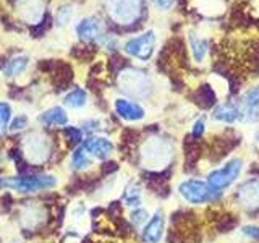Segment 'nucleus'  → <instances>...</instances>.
I'll return each mask as SVG.
<instances>
[{"label":"nucleus","instance_id":"8","mask_svg":"<svg viewBox=\"0 0 259 243\" xmlns=\"http://www.w3.org/2000/svg\"><path fill=\"white\" fill-rule=\"evenodd\" d=\"M78 34L79 37L83 40H99L102 36H104V26L99 18H94V16H91V18H84L83 21H79L78 24Z\"/></svg>","mask_w":259,"mask_h":243},{"label":"nucleus","instance_id":"14","mask_svg":"<svg viewBox=\"0 0 259 243\" xmlns=\"http://www.w3.org/2000/svg\"><path fill=\"white\" fill-rule=\"evenodd\" d=\"M54 83L59 86V89H65V86H68L73 79V70L68 63L65 62H55L54 67Z\"/></svg>","mask_w":259,"mask_h":243},{"label":"nucleus","instance_id":"34","mask_svg":"<svg viewBox=\"0 0 259 243\" xmlns=\"http://www.w3.org/2000/svg\"><path fill=\"white\" fill-rule=\"evenodd\" d=\"M170 4H172V0H156V5L159 8H164V10L170 7Z\"/></svg>","mask_w":259,"mask_h":243},{"label":"nucleus","instance_id":"18","mask_svg":"<svg viewBox=\"0 0 259 243\" xmlns=\"http://www.w3.org/2000/svg\"><path fill=\"white\" fill-rule=\"evenodd\" d=\"M240 196L241 199L248 202V205L254 206L259 202V182L251 180L248 183H245L240 188Z\"/></svg>","mask_w":259,"mask_h":243},{"label":"nucleus","instance_id":"32","mask_svg":"<svg viewBox=\"0 0 259 243\" xmlns=\"http://www.w3.org/2000/svg\"><path fill=\"white\" fill-rule=\"evenodd\" d=\"M243 233H245L246 237H249V238L259 240V227H256V225H248V227H243Z\"/></svg>","mask_w":259,"mask_h":243},{"label":"nucleus","instance_id":"31","mask_svg":"<svg viewBox=\"0 0 259 243\" xmlns=\"http://www.w3.org/2000/svg\"><path fill=\"white\" fill-rule=\"evenodd\" d=\"M65 133L70 136V144H78L81 141V130L68 127L67 130H65Z\"/></svg>","mask_w":259,"mask_h":243},{"label":"nucleus","instance_id":"19","mask_svg":"<svg viewBox=\"0 0 259 243\" xmlns=\"http://www.w3.org/2000/svg\"><path fill=\"white\" fill-rule=\"evenodd\" d=\"M26 67H28V57L21 55V57H16V59L8 62L4 73H5V76L12 78V76H16V75H20V73H23Z\"/></svg>","mask_w":259,"mask_h":243},{"label":"nucleus","instance_id":"26","mask_svg":"<svg viewBox=\"0 0 259 243\" xmlns=\"http://www.w3.org/2000/svg\"><path fill=\"white\" fill-rule=\"evenodd\" d=\"M235 225H237V219H235L233 216H224V217L219 219L217 229H219V232H229L233 229Z\"/></svg>","mask_w":259,"mask_h":243},{"label":"nucleus","instance_id":"21","mask_svg":"<svg viewBox=\"0 0 259 243\" xmlns=\"http://www.w3.org/2000/svg\"><path fill=\"white\" fill-rule=\"evenodd\" d=\"M91 166V159H89V154L84 151V148L81 146L75 152L71 154V169L73 170H84Z\"/></svg>","mask_w":259,"mask_h":243},{"label":"nucleus","instance_id":"10","mask_svg":"<svg viewBox=\"0 0 259 243\" xmlns=\"http://www.w3.org/2000/svg\"><path fill=\"white\" fill-rule=\"evenodd\" d=\"M115 110L121 118H125L128 122H136V120H141L144 117V109L141 107V105L128 101V99H117L115 101Z\"/></svg>","mask_w":259,"mask_h":243},{"label":"nucleus","instance_id":"5","mask_svg":"<svg viewBox=\"0 0 259 243\" xmlns=\"http://www.w3.org/2000/svg\"><path fill=\"white\" fill-rule=\"evenodd\" d=\"M140 10V0H110V15L121 24H130L136 21Z\"/></svg>","mask_w":259,"mask_h":243},{"label":"nucleus","instance_id":"28","mask_svg":"<svg viewBox=\"0 0 259 243\" xmlns=\"http://www.w3.org/2000/svg\"><path fill=\"white\" fill-rule=\"evenodd\" d=\"M70 16H71V7H67V5H63L59 12H57V23L60 24H65V23H68L70 20Z\"/></svg>","mask_w":259,"mask_h":243},{"label":"nucleus","instance_id":"15","mask_svg":"<svg viewBox=\"0 0 259 243\" xmlns=\"http://www.w3.org/2000/svg\"><path fill=\"white\" fill-rule=\"evenodd\" d=\"M40 122L49 127H63L68 124V115L62 107H52L40 115Z\"/></svg>","mask_w":259,"mask_h":243},{"label":"nucleus","instance_id":"22","mask_svg":"<svg viewBox=\"0 0 259 243\" xmlns=\"http://www.w3.org/2000/svg\"><path fill=\"white\" fill-rule=\"evenodd\" d=\"M123 199L128 206H140L141 205V191L138 185H130L125 190Z\"/></svg>","mask_w":259,"mask_h":243},{"label":"nucleus","instance_id":"3","mask_svg":"<svg viewBox=\"0 0 259 243\" xmlns=\"http://www.w3.org/2000/svg\"><path fill=\"white\" fill-rule=\"evenodd\" d=\"M182 196L193 205H201V202L214 201L221 191L212 190L207 183H202L199 180H186L180 185Z\"/></svg>","mask_w":259,"mask_h":243},{"label":"nucleus","instance_id":"12","mask_svg":"<svg viewBox=\"0 0 259 243\" xmlns=\"http://www.w3.org/2000/svg\"><path fill=\"white\" fill-rule=\"evenodd\" d=\"M243 107L240 109V118H254L257 109H259V86L249 89V91L243 96L241 101Z\"/></svg>","mask_w":259,"mask_h":243},{"label":"nucleus","instance_id":"2","mask_svg":"<svg viewBox=\"0 0 259 243\" xmlns=\"http://www.w3.org/2000/svg\"><path fill=\"white\" fill-rule=\"evenodd\" d=\"M243 162L240 159H232L229 160L222 169H217L214 172H210L207 177V185L215 191H221L227 186H230L235 180L238 178L241 172Z\"/></svg>","mask_w":259,"mask_h":243},{"label":"nucleus","instance_id":"29","mask_svg":"<svg viewBox=\"0 0 259 243\" xmlns=\"http://www.w3.org/2000/svg\"><path fill=\"white\" fill-rule=\"evenodd\" d=\"M146 221H148V213L144 209H136L132 213V222L135 225H141Z\"/></svg>","mask_w":259,"mask_h":243},{"label":"nucleus","instance_id":"11","mask_svg":"<svg viewBox=\"0 0 259 243\" xmlns=\"http://www.w3.org/2000/svg\"><path fill=\"white\" fill-rule=\"evenodd\" d=\"M162 235H164V216L162 213H156L148 225L143 230V238L146 243H159Z\"/></svg>","mask_w":259,"mask_h":243},{"label":"nucleus","instance_id":"23","mask_svg":"<svg viewBox=\"0 0 259 243\" xmlns=\"http://www.w3.org/2000/svg\"><path fill=\"white\" fill-rule=\"evenodd\" d=\"M191 49H193V55L196 62H202L206 55V49H207V43L202 37H191Z\"/></svg>","mask_w":259,"mask_h":243},{"label":"nucleus","instance_id":"27","mask_svg":"<svg viewBox=\"0 0 259 243\" xmlns=\"http://www.w3.org/2000/svg\"><path fill=\"white\" fill-rule=\"evenodd\" d=\"M12 109L7 102H0V133H4V130L7 127V122L10 120Z\"/></svg>","mask_w":259,"mask_h":243},{"label":"nucleus","instance_id":"9","mask_svg":"<svg viewBox=\"0 0 259 243\" xmlns=\"http://www.w3.org/2000/svg\"><path fill=\"white\" fill-rule=\"evenodd\" d=\"M83 148L88 154L97 157V159H107L112 151H113V144L107 140V138H89L83 143Z\"/></svg>","mask_w":259,"mask_h":243},{"label":"nucleus","instance_id":"24","mask_svg":"<svg viewBox=\"0 0 259 243\" xmlns=\"http://www.w3.org/2000/svg\"><path fill=\"white\" fill-rule=\"evenodd\" d=\"M96 54V47L93 46H83V47H73L71 55L76 57L78 60H83V62H89L94 57Z\"/></svg>","mask_w":259,"mask_h":243},{"label":"nucleus","instance_id":"1","mask_svg":"<svg viewBox=\"0 0 259 243\" xmlns=\"http://www.w3.org/2000/svg\"><path fill=\"white\" fill-rule=\"evenodd\" d=\"M57 185L54 175H21L15 178H0V188H12L20 193H36L51 190Z\"/></svg>","mask_w":259,"mask_h":243},{"label":"nucleus","instance_id":"13","mask_svg":"<svg viewBox=\"0 0 259 243\" xmlns=\"http://www.w3.org/2000/svg\"><path fill=\"white\" fill-rule=\"evenodd\" d=\"M44 209L39 206H28L21 214V222L28 229H36L44 222Z\"/></svg>","mask_w":259,"mask_h":243},{"label":"nucleus","instance_id":"6","mask_svg":"<svg viewBox=\"0 0 259 243\" xmlns=\"http://www.w3.org/2000/svg\"><path fill=\"white\" fill-rule=\"evenodd\" d=\"M154 46H156V36L152 31H148L140 37L130 39L125 44V51L140 60H149L154 52Z\"/></svg>","mask_w":259,"mask_h":243},{"label":"nucleus","instance_id":"17","mask_svg":"<svg viewBox=\"0 0 259 243\" xmlns=\"http://www.w3.org/2000/svg\"><path fill=\"white\" fill-rule=\"evenodd\" d=\"M215 93H214V89L210 88L209 85H202L196 94H194V102L199 104L202 109H209V107H212V105L215 104Z\"/></svg>","mask_w":259,"mask_h":243},{"label":"nucleus","instance_id":"33","mask_svg":"<svg viewBox=\"0 0 259 243\" xmlns=\"http://www.w3.org/2000/svg\"><path fill=\"white\" fill-rule=\"evenodd\" d=\"M202 133H204V120L199 118L196 124H194V127H193V136L194 138H201Z\"/></svg>","mask_w":259,"mask_h":243},{"label":"nucleus","instance_id":"7","mask_svg":"<svg viewBox=\"0 0 259 243\" xmlns=\"http://www.w3.org/2000/svg\"><path fill=\"white\" fill-rule=\"evenodd\" d=\"M172 156V146L165 141H151L143 149V162L148 167H157Z\"/></svg>","mask_w":259,"mask_h":243},{"label":"nucleus","instance_id":"25","mask_svg":"<svg viewBox=\"0 0 259 243\" xmlns=\"http://www.w3.org/2000/svg\"><path fill=\"white\" fill-rule=\"evenodd\" d=\"M51 24H52V18H51V15L46 13L44 15V20L40 21L39 24H36V26H31V32H32V37H40L44 34V32L51 28Z\"/></svg>","mask_w":259,"mask_h":243},{"label":"nucleus","instance_id":"20","mask_svg":"<svg viewBox=\"0 0 259 243\" xmlns=\"http://www.w3.org/2000/svg\"><path fill=\"white\" fill-rule=\"evenodd\" d=\"M86 101H88V94H86V91H83V89H79V88L73 89L71 93L65 96V104L71 109L83 107V105H86Z\"/></svg>","mask_w":259,"mask_h":243},{"label":"nucleus","instance_id":"30","mask_svg":"<svg viewBox=\"0 0 259 243\" xmlns=\"http://www.w3.org/2000/svg\"><path fill=\"white\" fill-rule=\"evenodd\" d=\"M26 125H28V117L20 115V117H16V118L12 122L10 130H12V132H20V130L26 128Z\"/></svg>","mask_w":259,"mask_h":243},{"label":"nucleus","instance_id":"16","mask_svg":"<svg viewBox=\"0 0 259 243\" xmlns=\"http://www.w3.org/2000/svg\"><path fill=\"white\" fill-rule=\"evenodd\" d=\"M214 118L225 124H233L240 118V109L233 104H221L214 109Z\"/></svg>","mask_w":259,"mask_h":243},{"label":"nucleus","instance_id":"4","mask_svg":"<svg viewBox=\"0 0 259 243\" xmlns=\"http://www.w3.org/2000/svg\"><path fill=\"white\" fill-rule=\"evenodd\" d=\"M24 156L34 166L46 162L51 156V144H49L47 138L39 133L29 135L24 141Z\"/></svg>","mask_w":259,"mask_h":243}]
</instances>
